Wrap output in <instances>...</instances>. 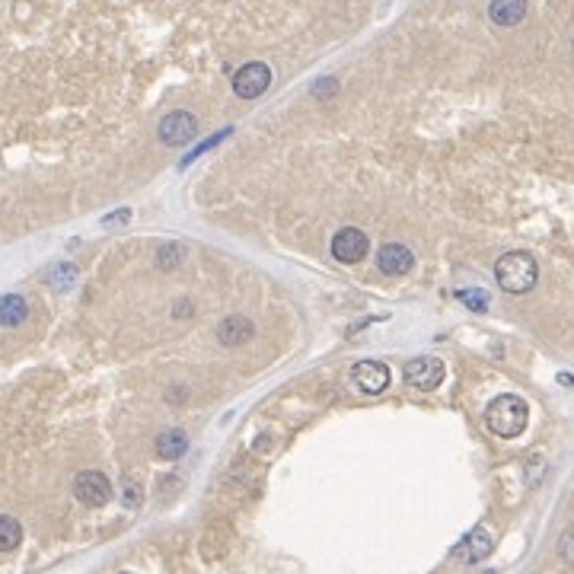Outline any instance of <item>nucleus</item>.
<instances>
[{
    "instance_id": "nucleus-4",
    "label": "nucleus",
    "mask_w": 574,
    "mask_h": 574,
    "mask_svg": "<svg viewBox=\"0 0 574 574\" xmlns=\"http://www.w3.org/2000/svg\"><path fill=\"white\" fill-rule=\"evenodd\" d=\"M74 498L87 507H103L112 498V482L99 470H83L74 478Z\"/></svg>"
},
{
    "instance_id": "nucleus-15",
    "label": "nucleus",
    "mask_w": 574,
    "mask_h": 574,
    "mask_svg": "<svg viewBox=\"0 0 574 574\" xmlns=\"http://www.w3.org/2000/svg\"><path fill=\"white\" fill-rule=\"evenodd\" d=\"M20 543H23V527L13 517L0 514V552H13Z\"/></svg>"
},
{
    "instance_id": "nucleus-20",
    "label": "nucleus",
    "mask_w": 574,
    "mask_h": 574,
    "mask_svg": "<svg viewBox=\"0 0 574 574\" xmlns=\"http://www.w3.org/2000/svg\"><path fill=\"white\" fill-rule=\"evenodd\" d=\"M227 135H230V131H220V135H214V137H211V141H208V144H202V147H195V150H192V154H188V157H186V160H182V166H188V163H192V160H198V157H202V154H204V150H208V147H214V144H217V141H224V137H227Z\"/></svg>"
},
{
    "instance_id": "nucleus-21",
    "label": "nucleus",
    "mask_w": 574,
    "mask_h": 574,
    "mask_svg": "<svg viewBox=\"0 0 574 574\" xmlns=\"http://www.w3.org/2000/svg\"><path fill=\"white\" fill-rule=\"evenodd\" d=\"M125 504H128V507H137V504H141V488H137V485H135V488L128 485V492H125Z\"/></svg>"
},
{
    "instance_id": "nucleus-7",
    "label": "nucleus",
    "mask_w": 574,
    "mask_h": 574,
    "mask_svg": "<svg viewBox=\"0 0 574 574\" xmlns=\"http://www.w3.org/2000/svg\"><path fill=\"white\" fill-rule=\"evenodd\" d=\"M367 253H370V239L358 227H345L332 239V255L338 262H345V265H358V262L367 259Z\"/></svg>"
},
{
    "instance_id": "nucleus-3",
    "label": "nucleus",
    "mask_w": 574,
    "mask_h": 574,
    "mask_svg": "<svg viewBox=\"0 0 574 574\" xmlns=\"http://www.w3.org/2000/svg\"><path fill=\"white\" fill-rule=\"evenodd\" d=\"M444 377H447L444 361L431 358V354H421V358L405 364V383H409L412 389H421V393H434V389L444 383Z\"/></svg>"
},
{
    "instance_id": "nucleus-19",
    "label": "nucleus",
    "mask_w": 574,
    "mask_h": 574,
    "mask_svg": "<svg viewBox=\"0 0 574 574\" xmlns=\"http://www.w3.org/2000/svg\"><path fill=\"white\" fill-rule=\"evenodd\" d=\"M559 552H562V559L571 562V565H574V527H568L565 533H562V539H559Z\"/></svg>"
},
{
    "instance_id": "nucleus-9",
    "label": "nucleus",
    "mask_w": 574,
    "mask_h": 574,
    "mask_svg": "<svg viewBox=\"0 0 574 574\" xmlns=\"http://www.w3.org/2000/svg\"><path fill=\"white\" fill-rule=\"evenodd\" d=\"M488 552H492V533H488L485 527H472L470 537L456 545L453 555L460 562H466V565H476V562L488 559Z\"/></svg>"
},
{
    "instance_id": "nucleus-18",
    "label": "nucleus",
    "mask_w": 574,
    "mask_h": 574,
    "mask_svg": "<svg viewBox=\"0 0 574 574\" xmlns=\"http://www.w3.org/2000/svg\"><path fill=\"white\" fill-rule=\"evenodd\" d=\"M74 281H77L74 265H58V269H52V275H48V284H52V287H58V291H68Z\"/></svg>"
},
{
    "instance_id": "nucleus-11",
    "label": "nucleus",
    "mask_w": 574,
    "mask_h": 574,
    "mask_svg": "<svg viewBox=\"0 0 574 574\" xmlns=\"http://www.w3.org/2000/svg\"><path fill=\"white\" fill-rule=\"evenodd\" d=\"M255 336L253 322L246 316H227L220 326H217V342L227 345V348H237V345H246Z\"/></svg>"
},
{
    "instance_id": "nucleus-22",
    "label": "nucleus",
    "mask_w": 574,
    "mask_h": 574,
    "mask_svg": "<svg viewBox=\"0 0 574 574\" xmlns=\"http://www.w3.org/2000/svg\"><path fill=\"white\" fill-rule=\"evenodd\" d=\"M332 87H336V80H322V83H316V96H329V93H332Z\"/></svg>"
},
{
    "instance_id": "nucleus-14",
    "label": "nucleus",
    "mask_w": 574,
    "mask_h": 574,
    "mask_svg": "<svg viewBox=\"0 0 574 574\" xmlns=\"http://www.w3.org/2000/svg\"><path fill=\"white\" fill-rule=\"evenodd\" d=\"M26 316H29V304H26L20 294H4L0 297V326H20V322H26Z\"/></svg>"
},
{
    "instance_id": "nucleus-2",
    "label": "nucleus",
    "mask_w": 574,
    "mask_h": 574,
    "mask_svg": "<svg viewBox=\"0 0 574 574\" xmlns=\"http://www.w3.org/2000/svg\"><path fill=\"white\" fill-rule=\"evenodd\" d=\"M527 421H529V405L523 403L520 395H498L488 409H485V425L488 431L498 434V437L511 440V437H520L527 431Z\"/></svg>"
},
{
    "instance_id": "nucleus-6",
    "label": "nucleus",
    "mask_w": 574,
    "mask_h": 574,
    "mask_svg": "<svg viewBox=\"0 0 574 574\" xmlns=\"http://www.w3.org/2000/svg\"><path fill=\"white\" fill-rule=\"evenodd\" d=\"M271 83V68L269 64H262V61H249V64H243V68L233 74V93H237L239 99H255L262 96V93L269 90Z\"/></svg>"
},
{
    "instance_id": "nucleus-16",
    "label": "nucleus",
    "mask_w": 574,
    "mask_h": 574,
    "mask_svg": "<svg viewBox=\"0 0 574 574\" xmlns=\"http://www.w3.org/2000/svg\"><path fill=\"white\" fill-rule=\"evenodd\" d=\"M182 259H186V246H179V243H166V246H160V253H157V265L163 271L179 269Z\"/></svg>"
},
{
    "instance_id": "nucleus-1",
    "label": "nucleus",
    "mask_w": 574,
    "mask_h": 574,
    "mask_svg": "<svg viewBox=\"0 0 574 574\" xmlns=\"http://www.w3.org/2000/svg\"><path fill=\"white\" fill-rule=\"evenodd\" d=\"M495 278H498L501 291L507 294H529L539 281V265L537 259L523 249H514V253H504L495 265Z\"/></svg>"
},
{
    "instance_id": "nucleus-5",
    "label": "nucleus",
    "mask_w": 574,
    "mask_h": 574,
    "mask_svg": "<svg viewBox=\"0 0 574 574\" xmlns=\"http://www.w3.org/2000/svg\"><path fill=\"white\" fill-rule=\"evenodd\" d=\"M157 135H160V141H163L166 147H182V144H192L195 135H198V119H195L192 112H186V109H176V112H170L163 121H160Z\"/></svg>"
},
{
    "instance_id": "nucleus-10",
    "label": "nucleus",
    "mask_w": 574,
    "mask_h": 574,
    "mask_svg": "<svg viewBox=\"0 0 574 574\" xmlns=\"http://www.w3.org/2000/svg\"><path fill=\"white\" fill-rule=\"evenodd\" d=\"M415 265V255H412L409 246L403 243H387V246L377 253V269L383 275H405V271Z\"/></svg>"
},
{
    "instance_id": "nucleus-12",
    "label": "nucleus",
    "mask_w": 574,
    "mask_h": 574,
    "mask_svg": "<svg viewBox=\"0 0 574 574\" xmlns=\"http://www.w3.org/2000/svg\"><path fill=\"white\" fill-rule=\"evenodd\" d=\"M488 16L498 26H517L527 16V0H492L488 4Z\"/></svg>"
},
{
    "instance_id": "nucleus-17",
    "label": "nucleus",
    "mask_w": 574,
    "mask_h": 574,
    "mask_svg": "<svg viewBox=\"0 0 574 574\" xmlns=\"http://www.w3.org/2000/svg\"><path fill=\"white\" fill-rule=\"evenodd\" d=\"M456 297H460V304L466 306V310H472V313H485V310H488V294L478 291V287H466V291H460Z\"/></svg>"
},
{
    "instance_id": "nucleus-8",
    "label": "nucleus",
    "mask_w": 574,
    "mask_h": 574,
    "mask_svg": "<svg viewBox=\"0 0 574 574\" xmlns=\"http://www.w3.org/2000/svg\"><path fill=\"white\" fill-rule=\"evenodd\" d=\"M351 377H354V387L364 389L367 395H380L389 387V367L380 361H361V364H354Z\"/></svg>"
},
{
    "instance_id": "nucleus-13",
    "label": "nucleus",
    "mask_w": 574,
    "mask_h": 574,
    "mask_svg": "<svg viewBox=\"0 0 574 574\" xmlns=\"http://www.w3.org/2000/svg\"><path fill=\"white\" fill-rule=\"evenodd\" d=\"M188 450V437L186 431H179V428H170V431H163L157 437V456L160 460H179V456H186Z\"/></svg>"
}]
</instances>
